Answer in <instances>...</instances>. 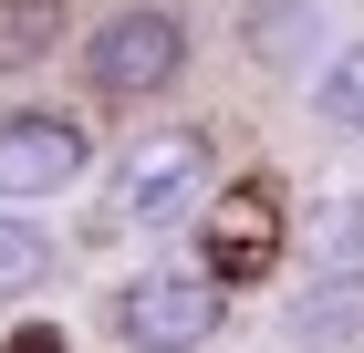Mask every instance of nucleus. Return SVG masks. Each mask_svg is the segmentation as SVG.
I'll use <instances>...</instances> for the list:
<instances>
[{
  "instance_id": "9d476101",
  "label": "nucleus",
  "mask_w": 364,
  "mask_h": 353,
  "mask_svg": "<svg viewBox=\"0 0 364 353\" xmlns=\"http://www.w3.org/2000/svg\"><path fill=\"white\" fill-rule=\"evenodd\" d=\"M323 114H333L343 136H364V42H343V53L323 63Z\"/></svg>"
},
{
  "instance_id": "f257e3e1",
  "label": "nucleus",
  "mask_w": 364,
  "mask_h": 353,
  "mask_svg": "<svg viewBox=\"0 0 364 353\" xmlns=\"http://www.w3.org/2000/svg\"><path fill=\"white\" fill-rule=\"evenodd\" d=\"M188 73V21L177 11H156V0H125V11H105L84 42V83L105 94V104H146V94H167V83Z\"/></svg>"
},
{
  "instance_id": "0eeeda50",
  "label": "nucleus",
  "mask_w": 364,
  "mask_h": 353,
  "mask_svg": "<svg viewBox=\"0 0 364 353\" xmlns=\"http://www.w3.org/2000/svg\"><path fill=\"white\" fill-rule=\"evenodd\" d=\"M240 42H250V63H271V73H302V63L323 53V11H312V0H250V11H240Z\"/></svg>"
},
{
  "instance_id": "1a4fd4ad",
  "label": "nucleus",
  "mask_w": 364,
  "mask_h": 353,
  "mask_svg": "<svg viewBox=\"0 0 364 353\" xmlns=\"http://www.w3.org/2000/svg\"><path fill=\"white\" fill-rule=\"evenodd\" d=\"M53 42H63V0H0V73L53 63Z\"/></svg>"
},
{
  "instance_id": "9b49d317",
  "label": "nucleus",
  "mask_w": 364,
  "mask_h": 353,
  "mask_svg": "<svg viewBox=\"0 0 364 353\" xmlns=\"http://www.w3.org/2000/svg\"><path fill=\"white\" fill-rule=\"evenodd\" d=\"M0 353H73V343H63L53 322H21V332H11V343H0Z\"/></svg>"
},
{
  "instance_id": "39448f33",
  "label": "nucleus",
  "mask_w": 364,
  "mask_h": 353,
  "mask_svg": "<svg viewBox=\"0 0 364 353\" xmlns=\"http://www.w3.org/2000/svg\"><path fill=\"white\" fill-rule=\"evenodd\" d=\"M84 166H94V146H84V125H73V114H42V104L0 114V208L63 197Z\"/></svg>"
},
{
  "instance_id": "f03ea898",
  "label": "nucleus",
  "mask_w": 364,
  "mask_h": 353,
  "mask_svg": "<svg viewBox=\"0 0 364 353\" xmlns=\"http://www.w3.org/2000/svg\"><path fill=\"white\" fill-rule=\"evenodd\" d=\"M281 260H291V208H281L271 177H229L219 197H208V218H198V271H219L229 291L240 281H271Z\"/></svg>"
},
{
  "instance_id": "6e6552de",
  "label": "nucleus",
  "mask_w": 364,
  "mask_h": 353,
  "mask_svg": "<svg viewBox=\"0 0 364 353\" xmlns=\"http://www.w3.org/2000/svg\"><path fill=\"white\" fill-rule=\"evenodd\" d=\"M63 260H53V229L42 218H21V208H0V301H21V291H42Z\"/></svg>"
},
{
  "instance_id": "20e7f679",
  "label": "nucleus",
  "mask_w": 364,
  "mask_h": 353,
  "mask_svg": "<svg viewBox=\"0 0 364 353\" xmlns=\"http://www.w3.org/2000/svg\"><path fill=\"white\" fill-rule=\"evenodd\" d=\"M219 312H229L219 271H146L136 291L114 301V332H125V353H198L219 332Z\"/></svg>"
},
{
  "instance_id": "7ed1b4c3",
  "label": "nucleus",
  "mask_w": 364,
  "mask_h": 353,
  "mask_svg": "<svg viewBox=\"0 0 364 353\" xmlns=\"http://www.w3.org/2000/svg\"><path fill=\"white\" fill-rule=\"evenodd\" d=\"M198 197H219V156L198 125H167V136H136L125 166H114V218H136V229H167L188 218Z\"/></svg>"
},
{
  "instance_id": "423d86ee",
  "label": "nucleus",
  "mask_w": 364,
  "mask_h": 353,
  "mask_svg": "<svg viewBox=\"0 0 364 353\" xmlns=\"http://www.w3.org/2000/svg\"><path fill=\"white\" fill-rule=\"evenodd\" d=\"M291 239H302V260H312L323 291H364V197H354V188L312 197V208L291 218Z\"/></svg>"
}]
</instances>
